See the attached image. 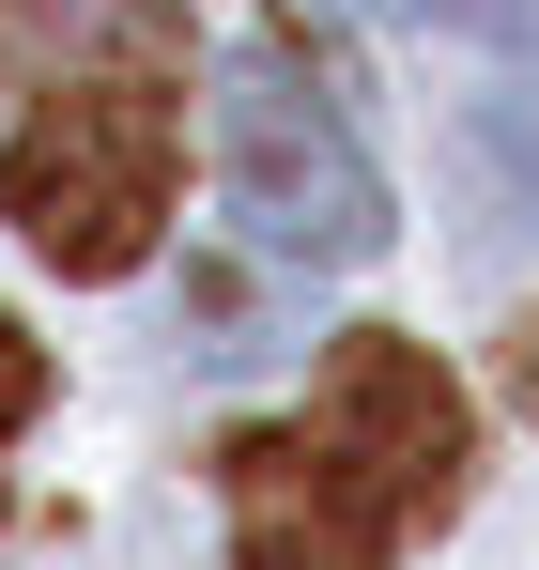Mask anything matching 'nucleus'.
<instances>
[{
    "mask_svg": "<svg viewBox=\"0 0 539 570\" xmlns=\"http://www.w3.org/2000/svg\"><path fill=\"white\" fill-rule=\"evenodd\" d=\"M493 355H509V401H525V432H539V308L509 324V340H493Z\"/></svg>",
    "mask_w": 539,
    "mask_h": 570,
    "instance_id": "9",
    "label": "nucleus"
},
{
    "mask_svg": "<svg viewBox=\"0 0 539 570\" xmlns=\"http://www.w3.org/2000/svg\"><path fill=\"white\" fill-rule=\"evenodd\" d=\"M216 509H232V570H385L401 509L340 432H216Z\"/></svg>",
    "mask_w": 539,
    "mask_h": 570,
    "instance_id": "4",
    "label": "nucleus"
},
{
    "mask_svg": "<svg viewBox=\"0 0 539 570\" xmlns=\"http://www.w3.org/2000/svg\"><path fill=\"white\" fill-rule=\"evenodd\" d=\"M308 432H340L370 478H385V509H401V540L416 524H462V478H478V416H462V385L401 340V324H355V340H324V371H308Z\"/></svg>",
    "mask_w": 539,
    "mask_h": 570,
    "instance_id": "3",
    "label": "nucleus"
},
{
    "mask_svg": "<svg viewBox=\"0 0 539 570\" xmlns=\"http://www.w3.org/2000/svg\"><path fill=\"white\" fill-rule=\"evenodd\" d=\"M31 416H47V355H31V340H16V324H0V448H16V432H31Z\"/></svg>",
    "mask_w": 539,
    "mask_h": 570,
    "instance_id": "7",
    "label": "nucleus"
},
{
    "mask_svg": "<svg viewBox=\"0 0 539 570\" xmlns=\"http://www.w3.org/2000/svg\"><path fill=\"white\" fill-rule=\"evenodd\" d=\"M170 170H185L170 78H47L31 124L0 139V216L31 232L47 278H139L170 232Z\"/></svg>",
    "mask_w": 539,
    "mask_h": 570,
    "instance_id": "1",
    "label": "nucleus"
},
{
    "mask_svg": "<svg viewBox=\"0 0 539 570\" xmlns=\"http://www.w3.org/2000/svg\"><path fill=\"white\" fill-rule=\"evenodd\" d=\"M462 170H478V186H493V216L539 247V62H525V78H493V94L462 108Z\"/></svg>",
    "mask_w": 539,
    "mask_h": 570,
    "instance_id": "6",
    "label": "nucleus"
},
{
    "mask_svg": "<svg viewBox=\"0 0 539 570\" xmlns=\"http://www.w3.org/2000/svg\"><path fill=\"white\" fill-rule=\"evenodd\" d=\"M385 16H432V31H525V0H385Z\"/></svg>",
    "mask_w": 539,
    "mask_h": 570,
    "instance_id": "8",
    "label": "nucleus"
},
{
    "mask_svg": "<svg viewBox=\"0 0 539 570\" xmlns=\"http://www.w3.org/2000/svg\"><path fill=\"white\" fill-rule=\"evenodd\" d=\"M0 31H31L47 78H185V0H0Z\"/></svg>",
    "mask_w": 539,
    "mask_h": 570,
    "instance_id": "5",
    "label": "nucleus"
},
{
    "mask_svg": "<svg viewBox=\"0 0 539 570\" xmlns=\"http://www.w3.org/2000/svg\"><path fill=\"white\" fill-rule=\"evenodd\" d=\"M216 186L277 263H370L385 247V170L340 139V108L293 62H232L216 78Z\"/></svg>",
    "mask_w": 539,
    "mask_h": 570,
    "instance_id": "2",
    "label": "nucleus"
}]
</instances>
